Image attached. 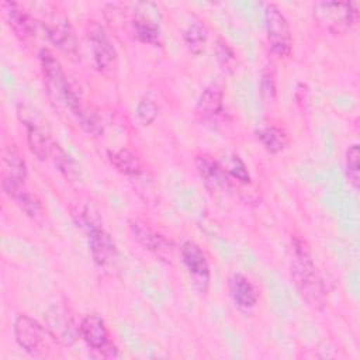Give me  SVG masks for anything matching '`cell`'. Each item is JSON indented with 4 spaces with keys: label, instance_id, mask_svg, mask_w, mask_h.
Returning <instances> with one entry per match:
<instances>
[{
    "label": "cell",
    "instance_id": "26",
    "mask_svg": "<svg viewBox=\"0 0 360 360\" xmlns=\"http://www.w3.org/2000/svg\"><path fill=\"white\" fill-rule=\"evenodd\" d=\"M360 149L357 143H353L347 148L346 155H345V172L347 181L353 187L354 191L359 190L360 186Z\"/></svg>",
    "mask_w": 360,
    "mask_h": 360
},
{
    "label": "cell",
    "instance_id": "3",
    "mask_svg": "<svg viewBox=\"0 0 360 360\" xmlns=\"http://www.w3.org/2000/svg\"><path fill=\"white\" fill-rule=\"evenodd\" d=\"M264 24L267 42L271 52L278 58H288L292 53V35L287 17L274 3L264 6Z\"/></svg>",
    "mask_w": 360,
    "mask_h": 360
},
{
    "label": "cell",
    "instance_id": "19",
    "mask_svg": "<svg viewBox=\"0 0 360 360\" xmlns=\"http://www.w3.org/2000/svg\"><path fill=\"white\" fill-rule=\"evenodd\" d=\"M80 336L86 345L94 350L103 349L108 340V329L103 318L96 314L86 315L80 322Z\"/></svg>",
    "mask_w": 360,
    "mask_h": 360
},
{
    "label": "cell",
    "instance_id": "29",
    "mask_svg": "<svg viewBox=\"0 0 360 360\" xmlns=\"http://www.w3.org/2000/svg\"><path fill=\"white\" fill-rule=\"evenodd\" d=\"M224 169L226 170V173L236 179L238 181L243 183V184H248L250 183V173L245 165V162L238 156V155H231L228 156L224 162H221Z\"/></svg>",
    "mask_w": 360,
    "mask_h": 360
},
{
    "label": "cell",
    "instance_id": "9",
    "mask_svg": "<svg viewBox=\"0 0 360 360\" xmlns=\"http://www.w3.org/2000/svg\"><path fill=\"white\" fill-rule=\"evenodd\" d=\"M181 262L194 284V287L205 294L210 285V263L204 250L191 240H187L180 248Z\"/></svg>",
    "mask_w": 360,
    "mask_h": 360
},
{
    "label": "cell",
    "instance_id": "14",
    "mask_svg": "<svg viewBox=\"0 0 360 360\" xmlns=\"http://www.w3.org/2000/svg\"><path fill=\"white\" fill-rule=\"evenodd\" d=\"M66 107L70 110L79 125L90 135L98 136L103 134V121L97 111L83 100L80 93H77L72 86L66 96Z\"/></svg>",
    "mask_w": 360,
    "mask_h": 360
},
{
    "label": "cell",
    "instance_id": "22",
    "mask_svg": "<svg viewBox=\"0 0 360 360\" xmlns=\"http://www.w3.org/2000/svg\"><path fill=\"white\" fill-rule=\"evenodd\" d=\"M256 136L264 149L270 153L283 152L290 143L287 132L277 125H266L257 129Z\"/></svg>",
    "mask_w": 360,
    "mask_h": 360
},
{
    "label": "cell",
    "instance_id": "4",
    "mask_svg": "<svg viewBox=\"0 0 360 360\" xmlns=\"http://www.w3.org/2000/svg\"><path fill=\"white\" fill-rule=\"evenodd\" d=\"M39 65L42 72V79L45 90L49 98L55 104L66 103V96L70 89V83L63 72L60 62L48 48H41L39 51Z\"/></svg>",
    "mask_w": 360,
    "mask_h": 360
},
{
    "label": "cell",
    "instance_id": "12",
    "mask_svg": "<svg viewBox=\"0 0 360 360\" xmlns=\"http://www.w3.org/2000/svg\"><path fill=\"white\" fill-rule=\"evenodd\" d=\"M194 165L201 181L211 193L226 191L231 187V176L219 160L207 153H201L194 158Z\"/></svg>",
    "mask_w": 360,
    "mask_h": 360
},
{
    "label": "cell",
    "instance_id": "6",
    "mask_svg": "<svg viewBox=\"0 0 360 360\" xmlns=\"http://www.w3.org/2000/svg\"><path fill=\"white\" fill-rule=\"evenodd\" d=\"M27 180V165L22 153L14 143L6 145L1 152V186L3 190L14 197L24 188Z\"/></svg>",
    "mask_w": 360,
    "mask_h": 360
},
{
    "label": "cell",
    "instance_id": "30",
    "mask_svg": "<svg viewBox=\"0 0 360 360\" xmlns=\"http://www.w3.org/2000/svg\"><path fill=\"white\" fill-rule=\"evenodd\" d=\"M49 159L53 162V165L58 167V170L62 172L65 176L70 177L75 173L73 160L66 155V152L56 142H53V145H52Z\"/></svg>",
    "mask_w": 360,
    "mask_h": 360
},
{
    "label": "cell",
    "instance_id": "8",
    "mask_svg": "<svg viewBox=\"0 0 360 360\" xmlns=\"http://www.w3.org/2000/svg\"><path fill=\"white\" fill-rule=\"evenodd\" d=\"M14 336L20 347L32 356L42 352L48 338H51L48 329L27 314H20L17 316L14 322Z\"/></svg>",
    "mask_w": 360,
    "mask_h": 360
},
{
    "label": "cell",
    "instance_id": "15",
    "mask_svg": "<svg viewBox=\"0 0 360 360\" xmlns=\"http://www.w3.org/2000/svg\"><path fill=\"white\" fill-rule=\"evenodd\" d=\"M134 14L131 17V32L135 39L142 44H148L152 46L163 45V34L155 18L142 13L141 3L134 6Z\"/></svg>",
    "mask_w": 360,
    "mask_h": 360
},
{
    "label": "cell",
    "instance_id": "10",
    "mask_svg": "<svg viewBox=\"0 0 360 360\" xmlns=\"http://www.w3.org/2000/svg\"><path fill=\"white\" fill-rule=\"evenodd\" d=\"M45 322L51 338L62 346H72L80 335V326L76 325L73 315L66 307L53 305L49 308Z\"/></svg>",
    "mask_w": 360,
    "mask_h": 360
},
{
    "label": "cell",
    "instance_id": "21",
    "mask_svg": "<svg viewBox=\"0 0 360 360\" xmlns=\"http://www.w3.org/2000/svg\"><path fill=\"white\" fill-rule=\"evenodd\" d=\"M24 124H25L27 143H28L31 153L35 155V158L38 160H48L51 150H52L53 141L49 139L38 125H35L30 121H25Z\"/></svg>",
    "mask_w": 360,
    "mask_h": 360
},
{
    "label": "cell",
    "instance_id": "2",
    "mask_svg": "<svg viewBox=\"0 0 360 360\" xmlns=\"http://www.w3.org/2000/svg\"><path fill=\"white\" fill-rule=\"evenodd\" d=\"M312 11L315 22L333 35L349 32L359 18L357 3L352 1H318Z\"/></svg>",
    "mask_w": 360,
    "mask_h": 360
},
{
    "label": "cell",
    "instance_id": "13",
    "mask_svg": "<svg viewBox=\"0 0 360 360\" xmlns=\"http://www.w3.org/2000/svg\"><path fill=\"white\" fill-rule=\"evenodd\" d=\"M1 10L11 31L21 42L30 44L35 39L37 21L28 10L15 1H3Z\"/></svg>",
    "mask_w": 360,
    "mask_h": 360
},
{
    "label": "cell",
    "instance_id": "7",
    "mask_svg": "<svg viewBox=\"0 0 360 360\" xmlns=\"http://www.w3.org/2000/svg\"><path fill=\"white\" fill-rule=\"evenodd\" d=\"M87 39L91 49L94 68L103 73H111L117 66V51L104 28L91 21L87 27Z\"/></svg>",
    "mask_w": 360,
    "mask_h": 360
},
{
    "label": "cell",
    "instance_id": "1",
    "mask_svg": "<svg viewBox=\"0 0 360 360\" xmlns=\"http://www.w3.org/2000/svg\"><path fill=\"white\" fill-rule=\"evenodd\" d=\"M290 271L301 298L311 308L322 309L326 305L323 280L315 266L309 243L300 235H294L290 242Z\"/></svg>",
    "mask_w": 360,
    "mask_h": 360
},
{
    "label": "cell",
    "instance_id": "28",
    "mask_svg": "<svg viewBox=\"0 0 360 360\" xmlns=\"http://www.w3.org/2000/svg\"><path fill=\"white\" fill-rule=\"evenodd\" d=\"M158 112H159V108L155 100L149 94H146L136 104L135 121L142 127H148L155 121V118L158 117Z\"/></svg>",
    "mask_w": 360,
    "mask_h": 360
},
{
    "label": "cell",
    "instance_id": "25",
    "mask_svg": "<svg viewBox=\"0 0 360 360\" xmlns=\"http://www.w3.org/2000/svg\"><path fill=\"white\" fill-rule=\"evenodd\" d=\"M183 39L191 53L201 55L205 51L208 31L204 24H201L200 21H194V22L188 24V27L184 30Z\"/></svg>",
    "mask_w": 360,
    "mask_h": 360
},
{
    "label": "cell",
    "instance_id": "24",
    "mask_svg": "<svg viewBox=\"0 0 360 360\" xmlns=\"http://www.w3.org/2000/svg\"><path fill=\"white\" fill-rule=\"evenodd\" d=\"M260 97L267 107H271L277 100V73L273 62H267L262 70Z\"/></svg>",
    "mask_w": 360,
    "mask_h": 360
},
{
    "label": "cell",
    "instance_id": "5",
    "mask_svg": "<svg viewBox=\"0 0 360 360\" xmlns=\"http://www.w3.org/2000/svg\"><path fill=\"white\" fill-rule=\"evenodd\" d=\"M129 229H131V233H132L134 239L143 249L149 250L159 260H162L167 264L173 263L174 245L163 233L158 232L149 224H146L143 221H139V219H131L129 221Z\"/></svg>",
    "mask_w": 360,
    "mask_h": 360
},
{
    "label": "cell",
    "instance_id": "23",
    "mask_svg": "<svg viewBox=\"0 0 360 360\" xmlns=\"http://www.w3.org/2000/svg\"><path fill=\"white\" fill-rule=\"evenodd\" d=\"M13 198L15 200V204L20 207V210L28 218H31L34 222L41 224L44 221L45 210H44L39 198L35 194H32V193L27 191L25 188H22Z\"/></svg>",
    "mask_w": 360,
    "mask_h": 360
},
{
    "label": "cell",
    "instance_id": "17",
    "mask_svg": "<svg viewBox=\"0 0 360 360\" xmlns=\"http://www.w3.org/2000/svg\"><path fill=\"white\" fill-rule=\"evenodd\" d=\"M224 107V91L217 83L207 86L198 97L195 112L198 118L204 122L215 121Z\"/></svg>",
    "mask_w": 360,
    "mask_h": 360
},
{
    "label": "cell",
    "instance_id": "27",
    "mask_svg": "<svg viewBox=\"0 0 360 360\" xmlns=\"http://www.w3.org/2000/svg\"><path fill=\"white\" fill-rule=\"evenodd\" d=\"M215 55H217V60H218L219 66L225 72L233 73L236 70L238 56H236L235 51L231 48V45L224 38L217 39V42H215Z\"/></svg>",
    "mask_w": 360,
    "mask_h": 360
},
{
    "label": "cell",
    "instance_id": "31",
    "mask_svg": "<svg viewBox=\"0 0 360 360\" xmlns=\"http://www.w3.org/2000/svg\"><path fill=\"white\" fill-rule=\"evenodd\" d=\"M295 101L301 108H305L308 105L309 101V89L305 83H298L295 87V93H294Z\"/></svg>",
    "mask_w": 360,
    "mask_h": 360
},
{
    "label": "cell",
    "instance_id": "16",
    "mask_svg": "<svg viewBox=\"0 0 360 360\" xmlns=\"http://www.w3.org/2000/svg\"><path fill=\"white\" fill-rule=\"evenodd\" d=\"M87 242L93 262L97 266H107L114 260L117 253L115 243L101 225H96L87 231Z\"/></svg>",
    "mask_w": 360,
    "mask_h": 360
},
{
    "label": "cell",
    "instance_id": "18",
    "mask_svg": "<svg viewBox=\"0 0 360 360\" xmlns=\"http://www.w3.org/2000/svg\"><path fill=\"white\" fill-rule=\"evenodd\" d=\"M228 287H229V294L235 307H238L240 311H245V312L255 308V305L257 304V294L253 284L246 276L240 273L232 274L229 277Z\"/></svg>",
    "mask_w": 360,
    "mask_h": 360
},
{
    "label": "cell",
    "instance_id": "20",
    "mask_svg": "<svg viewBox=\"0 0 360 360\" xmlns=\"http://www.w3.org/2000/svg\"><path fill=\"white\" fill-rule=\"evenodd\" d=\"M110 163L125 176H139L143 172L142 160L129 149H118L107 152Z\"/></svg>",
    "mask_w": 360,
    "mask_h": 360
},
{
    "label": "cell",
    "instance_id": "11",
    "mask_svg": "<svg viewBox=\"0 0 360 360\" xmlns=\"http://www.w3.org/2000/svg\"><path fill=\"white\" fill-rule=\"evenodd\" d=\"M42 25L49 41L56 48H59L62 52L70 56L77 55L79 52L77 39L68 15L59 11H53L52 14L48 15V18L44 21Z\"/></svg>",
    "mask_w": 360,
    "mask_h": 360
}]
</instances>
